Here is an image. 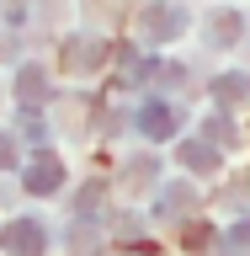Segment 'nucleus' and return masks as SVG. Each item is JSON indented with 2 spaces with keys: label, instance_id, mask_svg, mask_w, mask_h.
<instances>
[{
  "label": "nucleus",
  "instance_id": "f257e3e1",
  "mask_svg": "<svg viewBox=\"0 0 250 256\" xmlns=\"http://www.w3.org/2000/svg\"><path fill=\"white\" fill-rule=\"evenodd\" d=\"M5 240H11V251H21V256H37V251H43V230H37L32 219L11 224V235H5Z\"/></svg>",
  "mask_w": 250,
  "mask_h": 256
},
{
  "label": "nucleus",
  "instance_id": "f03ea898",
  "mask_svg": "<svg viewBox=\"0 0 250 256\" xmlns=\"http://www.w3.org/2000/svg\"><path fill=\"white\" fill-rule=\"evenodd\" d=\"M144 27L155 32V38H176L181 32V11L176 6H155V11H144Z\"/></svg>",
  "mask_w": 250,
  "mask_h": 256
},
{
  "label": "nucleus",
  "instance_id": "7ed1b4c3",
  "mask_svg": "<svg viewBox=\"0 0 250 256\" xmlns=\"http://www.w3.org/2000/svg\"><path fill=\"white\" fill-rule=\"evenodd\" d=\"M27 187H32V192H53V187H59V160H53V155L32 160V171H27Z\"/></svg>",
  "mask_w": 250,
  "mask_h": 256
},
{
  "label": "nucleus",
  "instance_id": "20e7f679",
  "mask_svg": "<svg viewBox=\"0 0 250 256\" xmlns=\"http://www.w3.org/2000/svg\"><path fill=\"white\" fill-rule=\"evenodd\" d=\"M139 123H144V134H149V139H165L176 118H171L165 107H144V118H139Z\"/></svg>",
  "mask_w": 250,
  "mask_h": 256
},
{
  "label": "nucleus",
  "instance_id": "39448f33",
  "mask_svg": "<svg viewBox=\"0 0 250 256\" xmlns=\"http://www.w3.org/2000/svg\"><path fill=\"white\" fill-rule=\"evenodd\" d=\"M235 32H240V16H229V11L213 16V38H219V43H235Z\"/></svg>",
  "mask_w": 250,
  "mask_h": 256
},
{
  "label": "nucleus",
  "instance_id": "423d86ee",
  "mask_svg": "<svg viewBox=\"0 0 250 256\" xmlns=\"http://www.w3.org/2000/svg\"><path fill=\"white\" fill-rule=\"evenodd\" d=\"M181 160H187V166H213V150H208V144H187V150H181Z\"/></svg>",
  "mask_w": 250,
  "mask_h": 256
},
{
  "label": "nucleus",
  "instance_id": "0eeeda50",
  "mask_svg": "<svg viewBox=\"0 0 250 256\" xmlns=\"http://www.w3.org/2000/svg\"><path fill=\"white\" fill-rule=\"evenodd\" d=\"M219 96H224V102L245 96V75H224V80H219Z\"/></svg>",
  "mask_w": 250,
  "mask_h": 256
},
{
  "label": "nucleus",
  "instance_id": "6e6552de",
  "mask_svg": "<svg viewBox=\"0 0 250 256\" xmlns=\"http://www.w3.org/2000/svg\"><path fill=\"white\" fill-rule=\"evenodd\" d=\"M0 160H11V144H5V139H0Z\"/></svg>",
  "mask_w": 250,
  "mask_h": 256
}]
</instances>
